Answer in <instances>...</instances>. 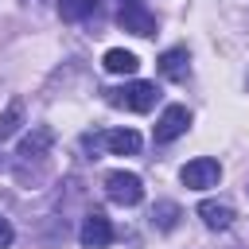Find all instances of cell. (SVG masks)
<instances>
[{"label": "cell", "mask_w": 249, "mask_h": 249, "mask_svg": "<svg viewBox=\"0 0 249 249\" xmlns=\"http://www.w3.org/2000/svg\"><path fill=\"white\" fill-rule=\"evenodd\" d=\"M16 241V230H12V222L8 218H0V249H8Z\"/></svg>", "instance_id": "cell-15"}, {"label": "cell", "mask_w": 249, "mask_h": 249, "mask_svg": "<svg viewBox=\"0 0 249 249\" xmlns=\"http://www.w3.org/2000/svg\"><path fill=\"white\" fill-rule=\"evenodd\" d=\"M105 101L113 109H128V113H148L156 101H160V89L156 82H124L117 89H105Z\"/></svg>", "instance_id": "cell-1"}, {"label": "cell", "mask_w": 249, "mask_h": 249, "mask_svg": "<svg viewBox=\"0 0 249 249\" xmlns=\"http://www.w3.org/2000/svg\"><path fill=\"white\" fill-rule=\"evenodd\" d=\"M179 179H183V187H191V191H210V187H218V179H222V163L210 160V156H198V160H191V163L179 171Z\"/></svg>", "instance_id": "cell-3"}, {"label": "cell", "mask_w": 249, "mask_h": 249, "mask_svg": "<svg viewBox=\"0 0 249 249\" xmlns=\"http://www.w3.org/2000/svg\"><path fill=\"white\" fill-rule=\"evenodd\" d=\"M245 86H249V78H245Z\"/></svg>", "instance_id": "cell-16"}, {"label": "cell", "mask_w": 249, "mask_h": 249, "mask_svg": "<svg viewBox=\"0 0 249 249\" xmlns=\"http://www.w3.org/2000/svg\"><path fill=\"white\" fill-rule=\"evenodd\" d=\"M121 4H124V0H121Z\"/></svg>", "instance_id": "cell-18"}, {"label": "cell", "mask_w": 249, "mask_h": 249, "mask_svg": "<svg viewBox=\"0 0 249 249\" xmlns=\"http://www.w3.org/2000/svg\"><path fill=\"white\" fill-rule=\"evenodd\" d=\"M101 144L113 156H136L140 152V132L136 128H109V132H101Z\"/></svg>", "instance_id": "cell-10"}, {"label": "cell", "mask_w": 249, "mask_h": 249, "mask_svg": "<svg viewBox=\"0 0 249 249\" xmlns=\"http://www.w3.org/2000/svg\"><path fill=\"white\" fill-rule=\"evenodd\" d=\"M179 218H183V210H179V202H171V198H160V202L152 206V226L163 230V233H171V230L179 226Z\"/></svg>", "instance_id": "cell-12"}, {"label": "cell", "mask_w": 249, "mask_h": 249, "mask_svg": "<svg viewBox=\"0 0 249 249\" xmlns=\"http://www.w3.org/2000/svg\"><path fill=\"white\" fill-rule=\"evenodd\" d=\"M187 124H191L187 105H167V109L160 113V121H156V144H171L175 136L187 132Z\"/></svg>", "instance_id": "cell-6"}, {"label": "cell", "mask_w": 249, "mask_h": 249, "mask_svg": "<svg viewBox=\"0 0 249 249\" xmlns=\"http://www.w3.org/2000/svg\"><path fill=\"white\" fill-rule=\"evenodd\" d=\"M105 195L117 206H136L144 198V183H140L136 171H109L105 175Z\"/></svg>", "instance_id": "cell-2"}, {"label": "cell", "mask_w": 249, "mask_h": 249, "mask_svg": "<svg viewBox=\"0 0 249 249\" xmlns=\"http://www.w3.org/2000/svg\"><path fill=\"white\" fill-rule=\"evenodd\" d=\"M101 66H105L109 74H136V66H140V58H136L132 51H124V47H113V51H105V58H101Z\"/></svg>", "instance_id": "cell-11"}, {"label": "cell", "mask_w": 249, "mask_h": 249, "mask_svg": "<svg viewBox=\"0 0 249 249\" xmlns=\"http://www.w3.org/2000/svg\"><path fill=\"white\" fill-rule=\"evenodd\" d=\"M51 144H54V132H51L47 124H39V128H31V132L19 140L16 156H19V160H43V156L51 152Z\"/></svg>", "instance_id": "cell-8"}, {"label": "cell", "mask_w": 249, "mask_h": 249, "mask_svg": "<svg viewBox=\"0 0 249 249\" xmlns=\"http://www.w3.org/2000/svg\"><path fill=\"white\" fill-rule=\"evenodd\" d=\"M245 191H249V183H245Z\"/></svg>", "instance_id": "cell-17"}, {"label": "cell", "mask_w": 249, "mask_h": 249, "mask_svg": "<svg viewBox=\"0 0 249 249\" xmlns=\"http://www.w3.org/2000/svg\"><path fill=\"white\" fill-rule=\"evenodd\" d=\"M156 66H160V74H163L167 82H187V78H191V51H187V47H167Z\"/></svg>", "instance_id": "cell-7"}, {"label": "cell", "mask_w": 249, "mask_h": 249, "mask_svg": "<svg viewBox=\"0 0 249 249\" xmlns=\"http://www.w3.org/2000/svg\"><path fill=\"white\" fill-rule=\"evenodd\" d=\"M78 241H82L86 249H105V245L113 241V226H109V218H105L101 210H89V214L82 218Z\"/></svg>", "instance_id": "cell-5"}, {"label": "cell", "mask_w": 249, "mask_h": 249, "mask_svg": "<svg viewBox=\"0 0 249 249\" xmlns=\"http://www.w3.org/2000/svg\"><path fill=\"white\" fill-rule=\"evenodd\" d=\"M117 23H121L124 31H132V35H140V39L156 35V16H152L140 0H124L121 12H117Z\"/></svg>", "instance_id": "cell-4"}, {"label": "cell", "mask_w": 249, "mask_h": 249, "mask_svg": "<svg viewBox=\"0 0 249 249\" xmlns=\"http://www.w3.org/2000/svg\"><path fill=\"white\" fill-rule=\"evenodd\" d=\"M93 8H97V0H58L62 19H70V23H78V19L93 16Z\"/></svg>", "instance_id": "cell-14"}, {"label": "cell", "mask_w": 249, "mask_h": 249, "mask_svg": "<svg viewBox=\"0 0 249 249\" xmlns=\"http://www.w3.org/2000/svg\"><path fill=\"white\" fill-rule=\"evenodd\" d=\"M198 218H202L206 230H230L233 226V206L226 198H206V202H198Z\"/></svg>", "instance_id": "cell-9"}, {"label": "cell", "mask_w": 249, "mask_h": 249, "mask_svg": "<svg viewBox=\"0 0 249 249\" xmlns=\"http://www.w3.org/2000/svg\"><path fill=\"white\" fill-rule=\"evenodd\" d=\"M19 124H23V101H19V97H12V101L4 105V113H0V144H4V140H12Z\"/></svg>", "instance_id": "cell-13"}]
</instances>
